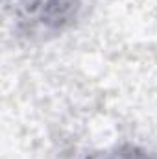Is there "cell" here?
Returning a JSON list of instances; mask_svg holds the SVG:
<instances>
[{
  "instance_id": "cell-1",
  "label": "cell",
  "mask_w": 157,
  "mask_h": 159,
  "mask_svg": "<svg viewBox=\"0 0 157 159\" xmlns=\"http://www.w3.org/2000/svg\"><path fill=\"white\" fill-rule=\"evenodd\" d=\"M17 20L30 32L54 34L72 22L79 0H13Z\"/></svg>"
},
{
  "instance_id": "cell-2",
  "label": "cell",
  "mask_w": 157,
  "mask_h": 159,
  "mask_svg": "<svg viewBox=\"0 0 157 159\" xmlns=\"http://www.w3.org/2000/svg\"><path fill=\"white\" fill-rule=\"evenodd\" d=\"M91 159H150L144 152L137 150V148H131V146H126V148H117V150H111V152H104V154H98Z\"/></svg>"
}]
</instances>
